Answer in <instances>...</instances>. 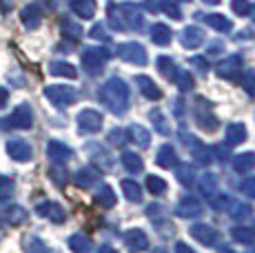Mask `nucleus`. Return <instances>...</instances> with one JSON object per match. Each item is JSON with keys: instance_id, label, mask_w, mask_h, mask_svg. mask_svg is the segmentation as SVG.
<instances>
[{"instance_id": "nucleus-11", "label": "nucleus", "mask_w": 255, "mask_h": 253, "mask_svg": "<svg viewBox=\"0 0 255 253\" xmlns=\"http://www.w3.org/2000/svg\"><path fill=\"white\" fill-rule=\"evenodd\" d=\"M11 193H13V182L9 178L0 176V202L9 200V198H11Z\"/></svg>"}, {"instance_id": "nucleus-1", "label": "nucleus", "mask_w": 255, "mask_h": 253, "mask_svg": "<svg viewBox=\"0 0 255 253\" xmlns=\"http://www.w3.org/2000/svg\"><path fill=\"white\" fill-rule=\"evenodd\" d=\"M45 96L53 102V105H60V107L71 105V102L76 100V91H73L71 87H65V85L47 87V89H45Z\"/></svg>"}, {"instance_id": "nucleus-2", "label": "nucleus", "mask_w": 255, "mask_h": 253, "mask_svg": "<svg viewBox=\"0 0 255 253\" xmlns=\"http://www.w3.org/2000/svg\"><path fill=\"white\" fill-rule=\"evenodd\" d=\"M7 153L11 155L13 160H18V162H27V160H31V144L24 142V140L16 138V140H9L7 142Z\"/></svg>"}, {"instance_id": "nucleus-4", "label": "nucleus", "mask_w": 255, "mask_h": 253, "mask_svg": "<svg viewBox=\"0 0 255 253\" xmlns=\"http://www.w3.org/2000/svg\"><path fill=\"white\" fill-rule=\"evenodd\" d=\"M20 20L27 29H36L40 25V9H38L36 4H27L20 11Z\"/></svg>"}, {"instance_id": "nucleus-13", "label": "nucleus", "mask_w": 255, "mask_h": 253, "mask_svg": "<svg viewBox=\"0 0 255 253\" xmlns=\"http://www.w3.org/2000/svg\"><path fill=\"white\" fill-rule=\"evenodd\" d=\"M29 253H49V251L38 238H31V240H29Z\"/></svg>"}, {"instance_id": "nucleus-8", "label": "nucleus", "mask_w": 255, "mask_h": 253, "mask_svg": "<svg viewBox=\"0 0 255 253\" xmlns=\"http://www.w3.org/2000/svg\"><path fill=\"white\" fill-rule=\"evenodd\" d=\"M71 7H73V11L80 13L82 18H89V16H93V9H96V2H93V0H73Z\"/></svg>"}, {"instance_id": "nucleus-7", "label": "nucleus", "mask_w": 255, "mask_h": 253, "mask_svg": "<svg viewBox=\"0 0 255 253\" xmlns=\"http://www.w3.org/2000/svg\"><path fill=\"white\" fill-rule=\"evenodd\" d=\"M71 155V151H69V147H65L62 142H49V158L51 160H58V162H62V160H67Z\"/></svg>"}, {"instance_id": "nucleus-10", "label": "nucleus", "mask_w": 255, "mask_h": 253, "mask_svg": "<svg viewBox=\"0 0 255 253\" xmlns=\"http://www.w3.org/2000/svg\"><path fill=\"white\" fill-rule=\"evenodd\" d=\"M69 247L76 253H87L91 249V242L87 240V238H82V236H71V240H69Z\"/></svg>"}, {"instance_id": "nucleus-6", "label": "nucleus", "mask_w": 255, "mask_h": 253, "mask_svg": "<svg viewBox=\"0 0 255 253\" xmlns=\"http://www.w3.org/2000/svg\"><path fill=\"white\" fill-rule=\"evenodd\" d=\"M102 118L96 114V111H82L80 116H78V125H80L82 131H96L98 126H100Z\"/></svg>"}, {"instance_id": "nucleus-9", "label": "nucleus", "mask_w": 255, "mask_h": 253, "mask_svg": "<svg viewBox=\"0 0 255 253\" xmlns=\"http://www.w3.org/2000/svg\"><path fill=\"white\" fill-rule=\"evenodd\" d=\"M49 71H51L53 76H67V78L76 76V69H73L71 65H67V62H62V60L51 62V65H49Z\"/></svg>"}, {"instance_id": "nucleus-15", "label": "nucleus", "mask_w": 255, "mask_h": 253, "mask_svg": "<svg viewBox=\"0 0 255 253\" xmlns=\"http://www.w3.org/2000/svg\"><path fill=\"white\" fill-rule=\"evenodd\" d=\"M9 0H0V11H9Z\"/></svg>"}, {"instance_id": "nucleus-3", "label": "nucleus", "mask_w": 255, "mask_h": 253, "mask_svg": "<svg viewBox=\"0 0 255 253\" xmlns=\"http://www.w3.org/2000/svg\"><path fill=\"white\" fill-rule=\"evenodd\" d=\"M33 123V116H31V109H29V105H18L16 109H13V114L9 116V123L11 126H16V129H29Z\"/></svg>"}, {"instance_id": "nucleus-14", "label": "nucleus", "mask_w": 255, "mask_h": 253, "mask_svg": "<svg viewBox=\"0 0 255 253\" xmlns=\"http://www.w3.org/2000/svg\"><path fill=\"white\" fill-rule=\"evenodd\" d=\"M7 100H9L7 89H4V87H0V107H4V105H7Z\"/></svg>"}, {"instance_id": "nucleus-12", "label": "nucleus", "mask_w": 255, "mask_h": 253, "mask_svg": "<svg viewBox=\"0 0 255 253\" xmlns=\"http://www.w3.org/2000/svg\"><path fill=\"white\" fill-rule=\"evenodd\" d=\"M7 216H9V220L16 222V225H18V222H22L24 218H27V213H24V209H20V207H11V209H9Z\"/></svg>"}, {"instance_id": "nucleus-5", "label": "nucleus", "mask_w": 255, "mask_h": 253, "mask_svg": "<svg viewBox=\"0 0 255 253\" xmlns=\"http://www.w3.org/2000/svg\"><path fill=\"white\" fill-rule=\"evenodd\" d=\"M38 216H45V218H51L53 222H62L65 220V211H62L58 204H53V202H42V204H38Z\"/></svg>"}]
</instances>
